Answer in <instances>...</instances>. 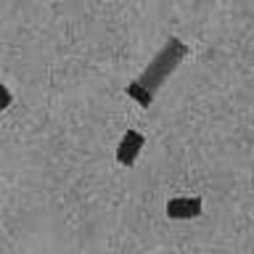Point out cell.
<instances>
[{"label": "cell", "mask_w": 254, "mask_h": 254, "mask_svg": "<svg viewBox=\"0 0 254 254\" xmlns=\"http://www.w3.org/2000/svg\"><path fill=\"white\" fill-rule=\"evenodd\" d=\"M186 56H188V45L183 43L180 37H170L156 51L154 59L148 61V66L143 69L130 85H127V98H132L138 106L148 109L151 103H154V98H156L159 87L178 71V66L183 64Z\"/></svg>", "instance_id": "1"}, {"label": "cell", "mask_w": 254, "mask_h": 254, "mask_svg": "<svg viewBox=\"0 0 254 254\" xmlns=\"http://www.w3.org/2000/svg\"><path fill=\"white\" fill-rule=\"evenodd\" d=\"M164 209L170 220H196L204 212V201L198 196H178V198H170Z\"/></svg>", "instance_id": "2"}, {"label": "cell", "mask_w": 254, "mask_h": 254, "mask_svg": "<svg viewBox=\"0 0 254 254\" xmlns=\"http://www.w3.org/2000/svg\"><path fill=\"white\" fill-rule=\"evenodd\" d=\"M143 146H146V138L138 130H127L122 135V140L117 143V162L122 167H132Z\"/></svg>", "instance_id": "3"}, {"label": "cell", "mask_w": 254, "mask_h": 254, "mask_svg": "<svg viewBox=\"0 0 254 254\" xmlns=\"http://www.w3.org/2000/svg\"><path fill=\"white\" fill-rule=\"evenodd\" d=\"M13 103V95H11V90H8V87L0 82V111H5L8 106H11Z\"/></svg>", "instance_id": "4"}]
</instances>
